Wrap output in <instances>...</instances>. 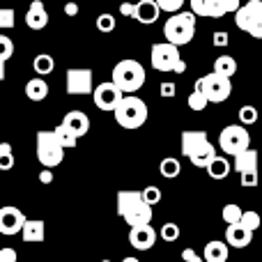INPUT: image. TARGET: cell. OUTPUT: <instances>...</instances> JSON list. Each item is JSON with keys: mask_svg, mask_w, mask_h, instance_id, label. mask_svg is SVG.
Instances as JSON below:
<instances>
[{"mask_svg": "<svg viewBox=\"0 0 262 262\" xmlns=\"http://www.w3.org/2000/svg\"><path fill=\"white\" fill-rule=\"evenodd\" d=\"M242 180H239V184L242 186H251V189H253V186H258L260 184V180H258V170H249V172H242Z\"/></svg>", "mask_w": 262, "mask_h": 262, "instance_id": "obj_40", "label": "cell"}, {"mask_svg": "<svg viewBox=\"0 0 262 262\" xmlns=\"http://www.w3.org/2000/svg\"><path fill=\"white\" fill-rule=\"evenodd\" d=\"M120 14H122V16H131V14H134V3H122L120 5Z\"/></svg>", "mask_w": 262, "mask_h": 262, "instance_id": "obj_48", "label": "cell"}, {"mask_svg": "<svg viewBox=\"0 0 262 262\" xmlns=\"http://www.w3.org/2000/svg\"><path fill=\"white\" fill-rule=\"evenodd\" d=\"M16 23V12L12 7H0V30H12Z\"/></svg>", "mask_w": 262, "mask_h": 262, "instance_id": "obj_33", "label": "cell"}, {"mask_svg": "<svg viewBox=\"0 0 262 262\" xmlns=\"http://www.w3.org/2000/svg\"><path fill=\"white\" fill-rule=\"evenodd\" d=\"M26 97H28L30 101H41V99H46V97H49V83H46L44 78H39V76L30 78V81L26 83Z\"/></svg>", "mask_w": 262, "mask_h": 262, "instance_id": "obj_23", "label": "cell"}, {"mask_svg": "<svg viewBox=\"0 0 262 262\" xmlns=\"http://www.w3.org/2000/svg\"><path fill=\"white\" fill-rule=\"evenodd\" d=\"M159 14H161V9L157 7L154 0H138V3L134 5L131 18H136V21L143 23V26H152V23H157Z\"/></svg>", "mask_w": 262, "mask_h": 262, "instance_id": "obj_16", "label": "cell"}, {"mask_svg": "<svg viewBox=\"0 0 262 262\" xmlns=\"http://www.w3.org/2000/svg\"><path fill=\"white\" fill-rule=\"evenodd\" d=\"M21 237L26 244H39L46 237V223L39 221V219H26L21 228Z\"/></svg>", "mask_w": 262, "mask_h": 262, "instance_id": "obj_18", "label": "cell"}, {"mask_svg": "<svg viewBox=\"0 0 262 262\" xmlns=\"http://www.w3.org/2000/svg\"><path fill=\"white\" fill-rule=\"evenodd\" d=\"M14 55V41L7 35H0V62H7Z\"/></svg>", "mask_w": 262, "mask_h": 262, "instance_id": "obj_37", "label": "cell"}, {"mask_svg": "<svg viewBox=\"0 0 262 262\" xmlns=\"http://www.w3.org/2000/svg\"><path fill=\"white\" fill-rule=\"evenodd\" d=\"M191 14H193V16L221 18L223 16L221 0H191Z\"/></svg>", "mask_w": 262, "mask_h": 262, "instance_id": "obj_20", "label": "cell"}, {"mask_svg": "<svg viewBox=\"0 0 262 262\" xmlns=\"http://www.w3.org/2000/svg\"><path fill=\"white\" fill-rule=\"evenodd\" d=\"M101 262H111V260H101Z\"/></svg>", "mask_w": 262, "mask_h": 262, "instance_id": "obj_52", "label": "cell"}, {"mask_svg": "<svg viewBox=\"0 0 262 262\" xmlns=\"http://www.w3.org/2000/svg\"><path fill=\"white\" fill-rule=\"evenodd\" d=\"M195 35V16L191 12H177L163 23V37L172 46H184Z\"/></svg>", "mask_w": 262, "mask_h": 262, "instance_id": "obj_5", "label": "cell"}, {"mask_svg": "<svg viewBox=\"0 0 262 262\" xmlns=\"http://www.w3.org/2000/svg\"><path fill=\"white\" fill-rule=\"evenodd\" d=\"M228 253H230V249L226 246V242L212 239V242H207V244H205L203 262H226Z\"/></svg>", "mask_w": 262, "mask_h": 262, "instance_id": "obj_21", "label": "cell"}, {"mask_svg": "<svg viewBox=\"0 0 262 262\" xmlns=\"http://www.w3.org/2000/svg\"><path fill=\"white\" fill-rule=\"evenodd\" d=\"M129 244L136 251H149L157 244V230L152 226H136L129 230Z\"/></svg>", "mask_w": 262, "mask_h": 262, "instance_id": "obj_14", "label": "cell"}, {"mask_svg": "<svg viewBox=\"0 0 262 262\" xmlns=\"http://www.w3.org/2000/svg\"><path fill=\"white\" fill-rule=\"evenodd\" d=\"M62 127L72 131L76 138H83V136L90 131V118H88L83 111H69L62 118Z\"/></svg>", "mask_w": 262, "mask_h": 262, "instance_id": "obj_15", "label": "cell"}, {"mask_svg": "<svg viewBox=\"0 0 262 262\" xmlns=\"http://www.w3.org/2000/svg\"><path fill=\"white\" fill-rule=\"evenodd\" d=\"M140 198L145 200V205L154 207V205L161 203V189H159V186H145V189L140 191Z\"/></svg>", "mask_w": 262, "mask_h": 262, "instance_id": "obj_32", "label": "cell"}, {"mask_svg": "<svg viewBox=\"0 0 262 262\" xmlns=\"http://www.w3.org/2000/svg\"><path fill=\"white\" fill-rule=\"evenodd\" d=\"M239 226L246 228L249 232H255L258 228L262 226V219L258 212H253V209H249V212H242V219H239Z\"/></svg>", "mask_w": 262, "mask_h": 262, "instance_id": "obj_29", "label": "cell"}, {"mask_svg": "<svg viewBox=\"0 0 262 262\" xmlns=\"http://www.w3.org/2000/svg\"><path fill=\"white\" fill-rule=\"evenodd\" d=\"M149 62L157 72H172V74H184L186 62L182 60V53L177 46L161 41V44H152L149 51Z\"/></svg>", "mask_w": 262, "mask_h": 262, "instance_id": "obj_6", "label": "cell"}, {"mask_svg": "<svg viewBox=\"0 0 262 262\" xmlns=\"http://www.w3.org/2000/svg\"><path fill=\"white\" fill-rule=\"evenodd\" d=\"M249 145H251V134L242 124H228L219 134V147L226 154H230V157H237L239 152L249 149Z\"/></svg>", "mask_w": 262, "mask_h": 262, "instance_id": "obj_9", "label": "cell"}, {"mask_svg": "<svg viewBox=\"0 0 262 262\" xmlns=\"http://www.w3.org/2000/svg\"><path fill=\"white\" fill-rule=\"evenodd\" d=\"M242 212H244V209H242L239 205L230 203V205H226V207H223L221 216H223V221H226L228 226H235V223H239V219H242Z\"/></svg>", "mask_w": 262, "mask_h": 262, "instance_id": "obj_30", "label": "cell"}, {"mask_svg": "<svg viewBox=\"0 0 262 262\" xmlns=\"http://www.w3.org/2000/svg\"><path fill=\"white\" fill-rule=\"evenodd\" d=\"M95 26H97L99 32H113L115 30V16L113 14H99L97 21H95Z\"/></svg>", "mask_w": 262, "mask_h": 262, "instance_id": "obj_35", "label": "cell"}, {"mask_svg": "<svg viewBox=\"0 0 262 262\" xmlns=\"http://www.w3.org/2000/svg\"><path fill=\"white\" fill-rule=\"evenodd\" d=\"M251 242H253V232H249L246 228H242L239 223L226 228V246H232V249H246Z\"/></svg>", "mask_w": 262, "mask_h": 262, "instance_id": "obj_19", "label": "cell"}, {"mask_svg": "<svg viewBox=\"0 0 262 262\" xmlns=\"http://www.w3.org/2000/svg\"><path fill=\"white\" fill-rule=\"evenodd\" d=\"M122 97L124 95L111 81L99 83V85H95V90H92V101H95V106L99 111H108V113H113V111L118 108Z\"/></svg>", "mask_w": 262, "mask_h": 262, "instance_id": "obj_11", "label": "cell"}, {"mask_svg": "<svg viewBox=\"0 0 262 262\" xmlns=\"http://www.w3.org/2000/svg\"><path fill=\"white\" fill-rule=\"evenodd\" d=\"M221 7H223V14H235L242 7V3L239 0H221Z\"/></svg>", "mask_w": 262, "mask_h": 262, "instance_id": "obj_43", "label": "cell"}, {"mask_svg": "<svg viewBox=\"0 0 262 262\" xmlns=\"http://www.w3.org/2000/svg\"><path fill=\"white\" fill-rule=\"evenodd\" d=\"M32 69H35V74L39 78L49 76V74L55 69V60L51 58L49 53H39V55H35V60H32Z\"/></svg>", "mask_w": 262, "mask_h": 262, "instance_id": "obj_26", "label": "cell"}, {"mask_svg": "<svg viewBox=\"0 0 262 262\" xmlns=\"http://www.w3.org/2000/svg\"><path fill=\"white\" fill-rule=\"evenodd\" d=\"M62 157H64V149L62 145L55 140L53 131H37V159L39 163L46 168V170H53L55 166L62 163Z\"/></svg>", "mask_w": 262, "mask_h": 262, "instance_id": "obj_7", "label": "cell"}, {"mask_svg": "<svg viewBox=\"0 0 262 262\" xmlns=\"http://www.w3.org/2000/svg\"><path fill=\"white\" fill-rule=\"evenodd\" d=\"M159 235H161L163 242H177L180 239V226L177 223H163Z\"/></svg>", "mask_w": 262, "mask_h": 262, "instance_id": "obj_36", "label": "cell"}, {"mask_svg": "<svg viewBox=\"0 0 262 262\" xmlns=\"http://www.w3.org/2000/svg\"><path fill=\"white\" fill-rule=\"evenodd\" d=\"M122 262H140L138 258H134V255H127V258H124Z\"/></svg>", "mask_w": 262, "mask_h": 262, "instance_id": "obj_51", "label": "cell"}, {"mask_svg": "<svg viewBox=\"0 0 262 262\" xmlns=\"http://www.w3.org/2000/svg\"><path fill=\"white\" fill-rule=\"evenodd\" d=\"M26 26L30 30H41V28L49 26V12H46L41 0H32L30 3V7L26 12Z\"/></svg>", "mask_w": 262, "mask_h": 262, "instance_id": "obj_17", "label": "cell"}, {"mask_svg": "<svg viewBox=\"0 0 262 262\" xmlns=\"http://www.w3.org/2000/svg\"><path fill=\"white\" fill-rule=\"evenodd\" d=\"M118 214L127 221L129 228L149 226L152 221V207L145 205V200L140 198V191H118Z\"/></svg>", "mask_w": 262, "mask_h": 262, "instance_id": "obj_2", "label": "cell"}, {"mask_svg": "<svg viewBox=\"0 0 262 262\" xmlns=\"http://www.w3.org/2000/svg\"><path fill=\"white\" fill-rule=\"evenodd\" d=\"M159 172H161L166 180H175L177 175L182 172V163H180V159H175V157H166L161 163H159Z\"/></svg>", "mask_w": 262, "mask_h": 262, "instance_id": "obj_27", "label": "cell"}, {"mask_svg": "<svg viewBox=\"0 0 262 262\" xmlns=\"http://www.w3.org/2000/svg\"><path fill=\"white\" fill-rule=\"evenodd\" d=\"M207 104H209V101L205 99V95L200 90H193L189 95V108L191 111H205V108H207Z\"/></svg>", "mask_w": 262, "mask_h": 262, "instance_id": "obj_38", "label": "cell"}, {"mask_svg": "<svg viewBox=\"0 0 262 262\" xmlns=\"http://www.w3.org/2000/svg\"><path fill=\"white\" fill-rule=\"evenodd\" d=\"M18 255L16 251L12 249V246H5V249H0V262H16Z\"/></svg>", "mask_w": 262, "mask_h": 262, "instance_id": "obj_42", "label": "cell"}, {"mask_svg": "<svg viewBox=\"0 0 262 262\" xmlns=\"http://www.w3.org/2000/svg\"><path fill=\"white\" fill-rule=\"evenodd\" d=\"M23 223H26V216H23V212L18 207H12V205L0 207V235H7V237L18 235Z\"/></svg>", "mask_w": 262, "mask_h": 262, "instance_id": "obj_12", "label": "cell"}, {"mask_svg": "<svg viewBox=\"0 0 262 262\" xmlns=\"http://www.w3.org/2000/svg\"><path fill=\"white\" fill-rule=\"evenodd\" d=\"M0 81H5V62H0Z\"/></svg>", "mask_w": 262, "mask_h": 262, "instance_id": "obj_50", "label": "cell"}, {"mask_svg": "<svg viewBox=\"0 0 262 262\" xmlns=\"http://www.w3.org/2000/svg\"><path fill=\"white\" fill-rule=\"evenodd\" d=\"M115 122L120 124L122 129H140L145 122H147V104L143 99H138L136 95H127L122 97V101L118 104V108L113 111Z\"/></svg>", "mask_w": 262, "mask_h": 262, "instance_id": "obj_4", "label": "cell"}, {"mask_svg": "<svg viewBox=\"0 0 262 262\" xmlns=\"http://www.w3.org/2000/svg\"><path fill=\"white\" fill-rule=\"evenodd\" d=\"M262 16V0H249L246 5H242L235 12V26L239 30L249 32V28Z\"/></svg>", "mask_w": 262, "mask_h": 262, "instance_id": "obj_13", "label": "cell"}, {"mask_svg": "<svg viewBox=\"0 0 262 262\" xmlns=\"http://www.w3.org/2000/svg\"><path fill=\"white\" fill-rule=\"evenodd\" d=\"M228 41H230V35L228 32H214V37H212V44L216 46V49H223V46H228Z\"/></svg>", "mask_w": 262, "mask_h": 262, "instance_id": "obj_41", "label": "cell"}, {"mask_svg": "<svg viewBox=\"0 0 262 262\" xmlns=\"http://www.w3.org/2000/svg\"><path fill=\"white\" fill-rule=\"evenodd\" d=\"M258 118H260V113H258V108H255V106H242V108H239L242 127H244V124H255V122H258Z\"/></svg>", "mask_w": 262, "mask_h": 262, "instance_id": "obj_34", "label": "cell"}, {"mask_svg": "<svg viewBox=\"0 0 262 262\" xmlns=\"http://www.w3.org/2000/svg\"><path fill=\"white\" fill-rule=\"evenodd\" d=\"M14 168V152L9 143H0V170H12Z\"/></svg>", "mask_w": 262, "mask_h": 262, "instance_id": "obj_31", "label": "cell"}, {"mask_svg": "<svg viewBox=\"0 0 262 262\" xmlns=\"http://www.w3.org/2000/svg\"><path fill=\"white\" fill-rule=\"evenodd\" d=\"M193 90H200L205 95V99L212 101V104H221V101H226L228 97L232 95V83L228 81V78L219 76V74H205V76H200L198 81H195V88Z\"/></svg>", "mask_w": 262, "mask_h": 262, "instance_id": "obj_8", "label": "cell"}, {"mask_svg": "<svg viewBox=\"0 0 262 262\" xmlns=\"http://www.w3.org/2000/svg\"><path fill=\"white\" fill-rule=\"evenodd\" d=\"M39 182H41V184H51V182H53V172L44 168V170L39 172Z\"/></svg>", "mask_w": 262, "mask_h": 262, "instance_id": "obj_47", "label": "cell"}, {"mask_svg": "<svg viewBox=\"0 0 262 262\" xmlns=\"http://www.w3.org/2000/svg\"><path fill=\"white\" fill-rule=\"evenodd\" d=\"M145 78H147V74H145L143 64H140L138 60L124 58L113 67V78H111V83H113L122 95H134V92H138L140 88L145 85Z\"/></svg>", "mask_w": 262, "mask_h": 262, "instance_id": "obj_3", "label": "cell"}, {"mask_svg": "<svg viewBox=\"0 0 262 262\" xmlns=\"http://www.w3.org/2000/svg\"><path fill=\"white\" fill-rule=\"evenodd\" d=\"M64 14H67V16H76V14H78V5L76 3H67V5H64Z\"/></svg>", "mask_w": 262, "mask_h": 262, "instance_id": "obj_49", "label": "cell"}, {"mask_svg": "<svg viewBox=\"0 0 262 262\" xmlns=\"http://www.w3.org/2000/svg\"><path fill=\"white\" fill-rule=\"evenodd\" d=\"M205 170H207V175L212 177V180H226V177L230 175V161H228L226 157H214Z\"/></svg>", "mask_w": 262, "mask_h": 262, "instance_id": "obj_25", "label": "cell"}, {"mask_svg": "<svg viewBox=\"0 0 262 262\" xmlns=\"http://www.w3.org/2000/svg\"><path fill=\"white\" fill-rule=\"evenodd\" d=\"M53 136H55V140L62 145V149H74L78 145V138L69 129H64L62 124H58V127L53 129Z\"/></svg>", "mask_w": 262, "mask_h": 262, "instance_id": "obj_28", "label": "cell"}, {"mask_svg": "<svg viewBox=\"0 0 262 262\" xmlns=\"http://www.w3.org/2000/svg\"><path fill=\"white\" fill-rule=\"evenodd\" d=\"M182 157H186L195 168H207L209 161L216 157V149L209 143L207 134L200 129L182 131Z\"/></svg>", "mask_w": 262, "mask_h": 262, "instance_id": "obj_1", "label": "cell"}, {"mask_svg": "<svg viewBox=\"0 0 262 262\" xmlns=\"http://www.w3.org/2000/svg\"><path fill=\"white\" fill-rule=\"evenodd\" d=\"M232 159H235V161H232V168H235L239 175L242 172H249V170H258V152H255V149L249 147Z\"/></svg>", "mask_w": 262, "mask_h": 262, "instance_id": "obj_22", "label": "cell"}, {"mask_svg": "<svg viewBox=\"0 0 262 262\" xmlns=\"http://www.w3.org/2000/svg\"><path fill=\"white\" fill-rule=\"evenodd\" d=\"M154 3H157V7L161 9V12H170V14H175V12H180V9H182L184 0H154Z\"/></svg>", "mask_w": 262, "mask_h": 262, "instance_id": "obj_39", "label": "cell"}, {"mask_svg": "<svg viewBox=\"0 0 262 262\" xmlns=\"http://www.w3.org/2000/svg\"><path fill=\"white\" fill-rule=\"evenodd\" d=\"M95 74L92 69H67L64 76V90L72 97H81V95H92L95 90Z\"/></svg>", "mask_w": 262, "mask_h": 262, "instance_id": "obj_10", "label": "cell"}, {"mask_svg": "<svg viewBox=\"0 0 262 262\" xmlns=\"http://www.w3.org/2000/svg\"><path fill=\"white\" fill-rule=\"evenodd\" d=\"M159 92H161V97H163V99H170V97H175V83H170V81L161 83V88H159Z\"/></svg>", "mask_w": 262, "mask_h": 262, "instance_id": "obj_44", "label": "cell"}, {"mask_svg": "<svg viewBox=\"0 0 262 262\" xmlns=\"http://www.w3.org/2000/svg\"><path fill=\"white\" fill-rule=\"evenodd\" d=\"M182 260L184 262H203V255L195 253L193 249H184L182 251Z\"/></svg>", "mask_w": 262, "mask_h": 262, "instance_id": "obj_45", "label": "cell"}, {"mask_svg": "<svg viewBox=\"0 0 262 262\" xmlns=\"http://www.w3.org/2000/svg\"><path fill=\"white\" fill-rule=\"evenodd\" d=\"M214 74H219V76L230 81V78L237 74V60L232 58V55H226V53L219 55V58L214 60Z\"/></svg>", "mask_w": 262, "mask_h": 262, "instance_id": "obj_24", "label": "cell"}, {"mask_svg": "<svg viewBox=\"0 0 262 262\" xmlns=\"http://www.w3.org/2000/svg\"><path fill=\"white\" fill-rule=\"evenodd\" d=\"M249 35H251V37H255V39H262V16L253 23V26L249 28Z\"/></svg>", "mask_w": 262, "mask_h": 262, "instance_id": "obj_46", "label": "cell"}]
</instances>
